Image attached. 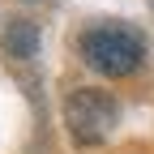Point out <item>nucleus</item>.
Segmentation results:
<instances>
[{"label": "nucleus", "instance_id": "f257e3e1", "mask_svg": "<svg viewBox=\"0 0 154 154\" xmlns=\"http://www.w3.org/2000/svg\"><path fill=\"white\" fill-rule=\"evenodd\" d=\"M82 60L103 73V77H128L137 73V64L146 60V34L133 30L124 22H107V26H94L82 38Z\"/></svg>", "mask_w": 154, "mask_h": 154}, {"label": "nucleus", "instance_id": "f03ea898", "mask_svg": "<svg viewBox=\"0 0 154 154\" xmlns=\"http://www.w3.org/2000/svg\"><path fill=\"white\" fill-rule=\"evenodd\" d=\"M116 120H120V107L107 90H73L64 99V124L77 146H103Z\"/></svg>", "mask_w": 154, "mask_h": 154}, {"label": "nucleus", "instance_id": "7ed1b4c3", "mask_svg": "<svg viewBox=\"0 0 154 154\" xmlns=\"http://www.w3.org/2000/svg\"><path fill=\"white\" fill-rule=\"evenodd\" d=\"M9 47H13L17 56H34V26H30V22L13 26V30H9Z\"/></svg>", "mask_w": 154, "mask_h": 154}]
</instances>
